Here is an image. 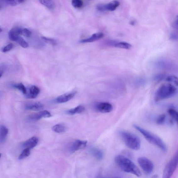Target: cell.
<instances>
[{
	"label": "cell",
	"mask_w": 178,
	"mask_h": 178,
	"mask_svg": "<svg viewBox=\"0 0 178 178\" xmlns=\"http://www.w3.org/2000/svg\"><path fill=\"white\" fill-rule=\"evenodd\" d=\"M115 161L119 167L124 172L133 174L138 177L141 176L140 170L133 162L127 157L119 155L115 157Z\"/></svg>",
	"instance_id": "6da1fadb"
},
{
	"label": "cell",
	"mask_w": 178,
	"mask_h": 178,
	"mask_svg": "<svg viewBox=\"0 0 178 178\" xmlns=\"http://www.w3.org/2000/svg\"><path fill=\"white\" fill-rule=\"evenodd\" d=\"M134 128L143 136L146 140L151 144L155 145L164 152L167 151L166 145L159 137L137 125H133Z\"/></svg>",
	"instance_id": "7a4b0ae2"
},
{
	"label": "cell",
	"mask_w": 178,
	"mask_h": 178,
	"mask_svg": "<svg viewBox=\"0 0 178 178\" xmlns=\"http://www.w3.org/2000/svg\"><path fill=\"white\" fill-rule=\"evenodd\" d=\"M119 134L122 141L128 148L134 150L140 149L141 142L137 136L126 131H121Z\"/></svg>",
	"instance_id": "3957f363"
},
{
	"label": "cell",
	"mask_w": 178,
	"mask_h": 178,
	"mask_svg": "<svg viewBox=\"0 0 178 178\" xmlns=\"http://www.w3.org/2000/svg\"><path fill=\"white\" fill-rule=\"evenodd\" d=\"M177 89L170 84H164L158 89L155 95L154 100L156 102L167 99L175 95Z\"/></svg>",
	"instance_id": "277c9868"
},
{
	"label": "cell",
	"mask_w": 178,
	"mask_h": 178,
	"mask_svg": "<svg viewBox=\"0 0 178 178\" xmlns=\"http://www.w3.org/2000/svg\"><path fill=\"white\" fill-rule=\"evenodd\" d=\"M178 165V151L164 168L163 173V178H170L172 176Z\"/></svg>",
	"instance_id": "5b68a950"
},
{
	"label": "cell",
	"mask_w": 178,
	"mask_h": 178,
	"mask_svg": "<svg viewBox=\"0 0 178 178\" xmlns=\"http://www.w3.org/2000/svg\"><path fill=\"white\" fill-rule=\"evenodd\" d=\"M138 163L144 173L147 175L151 174L154 170V166L152 162L145 157L139 158Z\"/></svg>",
	"instance_id": "8992f818"
},
{
	"label": "cell",
	"mask_w": 178,
	"mask_h": 178,
	"mask_svg": "<svg viewBox=\"0 0 178 178\" xmlns=\"http://www.w3.org/2000/svg\"><path fill=\"white\" fill-rule=\"evenodd\" d=\"M51 115L49 111H44L30 115L28 119L31 121H36L42 118L51 117Z\"/></svg>",
	"instance_id": "52a82bcc"
},
{
	"label": "cell",
	"mask_w": 178,
	"mask_h": 178,
	"mask_svg": "<svg viewBox=\"0 0 178 178\" xmlns=\"http://www.w3.org/2000/svg\"><path fill=\"white\" fill-rule=\"evenodd\" d=\"M87 142L86 141L77 140L74 142L71 146L70 151L71 153H73L79 150L82 149L86 146Z\"/></svg>",
	"instance_id": "ba28073f"
},
{
	"label": "cell",
	"mask_w": 178,
	"mask_h": 178,
	"mask_svg": "<svg viewBox=\"0 0 178 178\" xmlns=\"http://www.w3.org/2000/svg\"><path fill=\"white\" fill-rule=\"evenodd\" d=\"M97 110L103 113H108L111 112L113 110V106L111 103L108 102H101L96 105Z\"/></svg>",
	"instance_id": "9c48e42d"
},
{
	"label": "cell",
	"mask_w": 178,
	"mask_h": 178,
	"mask_svg": "<svg viewBox=\"0 0 178 178\" xmlns=\"http://www.w3.org/2000/svg\"><path fill=\"white\" fill-rule=\"evenodd\" d=\"M76 94V91L65 94L58 97L56 99V102L61 103L68 102L73 98Z\"/></svg>",
	"instance_id": "30bf717a"
},
{
	"label": "cell",
	"mask_w": 178,
	"mask_h": 178,
	"mask_svg": "<svg viewBox=\"0 0 178 178\" xmlns=\"http://www.w3.org/2000/svg\"><path fill=\"white\" fill-rule=\"evenodd\" d=\"M22 29L15 27L13 28L8 32V37L12 41H17L18 38L21 35Z\"/></svg>",
	"instance_id": "8fae6325"
},
{
	"label": "cell",
	"mask_w": 178,
	"mask_h": 178,
	"mask_svg": "<svg viewBox=\"0 0 178 178\" xmlns=\"http://www.w3.org/2000/svg\"><path fill=\"white\" fill-rule=\"evenodd\" d=\"M25 108L30 111H39L43 109L44 105L40 102H32L26 105Z\"/></svg>",
	"instance_id": "7c38bea8"
},
{
	"label": "cell",
	"mask_w": 178,
	"mask_h": 178,
	"mask_svg": "<svg viewBox=\"0 0 178 178\" xmlns=\"http://www.w3.org/2000/svg\"><path fill=\"white\" fill-rule=\"evenodd\" d=\"M104 35L102 32H98L92 35V36L89 38L81 40L80 43H92L101 39L104 37Z\"/></svg>",
	"instance_id": "4fadbf2b"
},
{
	"label": "cell",
	"mask_w": 178,
	"mask_h": 178,
	"mask_svg": "<svg viewBox=\"0 0 178 178\" xmlns=\"http://www.w3.org/2000/svg\"><path fill=\"white\" fill-rule=\"evenodd\" d=\"M38 139L37 137H33L28 139L23 144L22 146L24 148H29L30 149L33 148L37 145Z\"/></svg>",
	"instance_id": "5bb4252c"
},
{
	"label": "cell",
	"mask_w": 178,
	"mask_h": 178,
	"mask_svg": "<svg viewBox=\"0 0 178 178\" xmlns=\"http://www.w3.org/2000/svg\"><path fill=\"white\" fill-rule=\"evenodd\" d=\"M40 92V89L35 86H31L29 89V92L25 95L27 98L33 99L36 98Z\"/></svg>",
	"instance_id": "9a60e30c"
},
{
	"label": "cell",
	"mask_w": 178,
	"mask_h": 178,
	"mask_svg": "<svg viewBox=\"0 0 178 178\" xmlns=\"http://www.w3.org/2000/svg\"><path fill=\"white\" fill-rule=\"evenodd\" d=\"M90 153L92 156L99 160H101L104 157L103 152L100 149L93 148L90 149Z\"/></svg>",
	"instance_id": "2e32d148"
},
{
	"label": "cell",
	"mask_w": 178,
	"mask_h": 178,
	"mask_svg": "<svg viewBox=\"0 0 178 178\" xmlns=\"http://www.w3.org/2000/svg\"><path fill=\"white\" fill-rule=\"evenodd\" d=\"M8 128L4 125H1L0 127V142L1 143H4L8 134Z\"/></svg>",
	"instance_id": "e0dca14e"
},
{
	"label": "cell",
	"mask_w": 178,
	"mask_h": 178,
	"mask_svg": "<svg viewBox=\"0 0 178 178\" xmlns=\"http://www.w3.org/2000/svg\"><path fill=\"white\" fill-rule=\"evenodd\" d=\"M85 107L82 105H80L76 108L71 109L67 111V114L70 115H74L80 114L85 111Z\"/></svg>",
	"instance_id": "ac0fdd59"
},
{
	"label": "cell",
	"mask_w": 178,
	"mask_h": 178,
	"mask_svg": "<svg viewBox=\"0 0 178 178\" xmlns=\"http://www.w3.org/2000/svg\"><path fill=\"white\" fill-rule=\"evenodd\" d=\"M120 4L118 1L114 0L105 4L106 10V11H114L118 7Z\"/></svg>",
	"instance_id": "d6986e66"
},
{
	"label": "cell",
	"mask_w": 178,
	"mask_h": 178,
	"mask_svg": "<svg viewBox=\"0 0 178 178\" xmlns=\"http://www.w3.org/2000/svg\"><path fill=\"white\" fill-rule=\"evenodd\" d=\"M24 0H1V2L11 6H15L23 3Z\"/></svg>",
	"instance_id": "ffe728a7"
},
{
	"label": "cell",
	"mask_w": 178,
	"mask_h": 178,
	"mask_svg": "<svg viewBox=\"0 0 178 178\" xmlns=\"http://www.w3.org/2000/svg\"><path fill=\"white\" fill-rule=\"evenodd\" d=\"M41 4L50 10H52L55 7V5L52 0H38Z\"/></svg>",
	"instance_id": "44dd1931"
},
{
	"label": "cell",
	"mask_w": 178,
	"mask_h": 178,
	"mask_svg": "<svg viewBox=\"0 0 178 178\" xmlns=\"http://www.w3.org/2000/svg\"><path fill=\"white\" fill-rule=\"evenodd\" d=\"M114 46L116 47L126 50L130 49L132 47L131 44L125 42H120L116 43L115 44Z\"/></svg>",
	"instance_id": "7402d4cb"
},
{
	"label": "cell",
	"mask_w": 178,
	"mask_h": 178,
	"mask_svg": "<svg viewBox=\"0 0 178 178\" xmlns=\"http://www.w3.org/2000/svg\"><path fill=\"white\" fill-rule=\"evenodd\" d=\"M53 131L57 133H62L66 130L65 126L62 124H57L55 125L52 128Z\"/></svg>",
	"instance_id": "603a6c76"
},
{
	"label": "cell",
	"mask_w": 178,
	"mask_h": 178,
	"mask_svg": "<svg viewBox=\"0 0 178 178\" xmlns=\"http://www.w3.org/2000/svg\"><path fill=\"white\" fill-rule=\"evenodd\" d=\"M168 112L171 117L178 124V112L175 109L173 108H170L168 110Z\"/></svg>",
	"instance_id": "cb8c5ba5"
},
{
	"label": "cell",
	"mask_w": 178,
	"mask_h": 178,
	"mask_svg": "<svg viewBox=\"0 0 178 178\" xmlns=\"http://www.w3.org/2000/svg\"><path fill=\"white\" fill-rule=\"evenodd\" d=\"M30 148H25L19 157V159L21 160L28 157L30 155Z\"/></svg>",
	"instance_id": "d4e9b609"
},
{
	"label": "cell",
	"mask_w": 178,
	"mask_h": 178,
	"mask_svg": "<svg viewBox=\"0 0 178 178\" xmlns=\"http://www.w3.org/2000/svg\"><path fill=\"white\" fill-rule=\"evenodd\" d=\"M72 4L76 8H80L83 7V2L82 0H72Z\"/></svg>",
	"instance_id": "484cf974"
},
{
	"label": "cell",
	"mask_w": 178,
	"mask_h": 178,
	"mask_svg": "<svg viewBox=\"0 0 178 178\" xmlns=\"http://www.w3.org/2000/svg\"><path fill=\"white\" fill-rule=\"evenodd\" d=\"M14 87L15 88L20 90L25 95L27 93V90L24 84L22 83H19L14 85Z\"/></svg>",
	"instance_id": "4316f807"
},
{
	"label": "cell",
	"mask_w": 178,
	"mask_h": 178,
	"mask_svg": "<svg viewBox=\"0 0 178 178\" xmlns=\"http://www.w3.org/2000/svg\"><path fill=\"white\" fill-rule=\"evenodd\" d=\"M167 81L173 83L177 86H178V78L174 76H170L167 77Z\"/></svg>",
	"instance_id": "83f0119b"
},
{
	"label": "cell",
	"mask_w": 178,
	"mask_h": 178,
	"mask_svg": "<svg viewBox=\"0 0 178 178\" xmlns=\"http://www.w3.org/2000/svg\"><path fill=\"white\" fill-rule=\"evenodd\" d=\"M17 41L22 47L27 48L29 46V44L27 42L20 36L19 37Z\"/></svg>",
	"instance_id": "f1b7e54d"
},
{
	"label": "cell",
	"mask_w": 178,
	"mask_h": 178,
	"mask_svg": "<svg viewBox=\"0 0 178 178\" xmlns=\"http://www.w3.org/2000/svg\"><path fill=\"white\" fill-rule=\"evenodd\" d=\"M41 38L46 43L53 45V46L56 45L57 44L56 40L53 39L45 37H42Z\"/></svg>",
	"instance_id": "f546056e"
},
{
	"label": "cell",
	"mask_w": 178,
	"mask_h": 178,
	"mask_svg": "<svg viewBox=\"0 0 178 178\" xmlns=\"http://www.w3.org/2000/svg\"><path fill=\"white\" fill-rule=\"evenodd\" d=\"M166 118V116L165 115L163 114L161 115L158 116L157 119L156 123L158 125H160L163 123L165 120Z\"/></svg>",
	"instance_id": "4dcf8cb0"
},
{
	"label": "cell",
	"mask_w": 178,
	"mask_h": 178,
	"mask_svg": "<svg viewBox=\"0 0 178 178\" xmlns=\"http://www.w3.org/2000/svg\"><path fill=\"white\" fill-rule=\"evenodd\" d=\"M31 32L27 28L22 29L21 35H23L24 36L29 37L31 36Z\"/></svg>",
	"instance_id": "1f68e13d"
},
{
	"label": "cell",
	"mask_w": 178,
	"mask_h": 178,
	"mask_svg": "<svg viewBox=\"0 0 178 178\" xmlns=\"http://www.w3.org/2000/svg\"><path fill=\"white\" fill-rule=\"evenodd\" d=\"M96 8L97 10L100 12L106 11L105 4H98V5H96Z\"/></svg>",
	"instance_id": "d6a6232c"
},
{
	"label": "cell",
	"mask_w": 178,
	"mask_h": 178,
	"mask_svg": "<svg viewBox=\"0 0 178 178\" xmlns=\"http://www.w3.org/2000/svg\"><path fill=\"white\" fill-rule=\"evenodd\" d=\"M13 47V45L12 43L9 44L7 46H6L3 48V52L4 53L7 52L8 51L11 50Z\"/></svg>",
	"instance_id": "836d02e7"
},
{
	"label": "cell",
	"mask_w": 178,
	"mask_h": 178,
	"mask_svg": "<svg viewBox=\"0 0 178 178\" xmlns=\"http://www.w3.org/2000/svg\"><path fill=\"white\" fill-rule=\"evenodd\" d=\"M136 24V22L135 20H132L130 22V24L132 25H134Z\"/></svg>",
	"instance_id": "e575fe53"
}]
</instances>
